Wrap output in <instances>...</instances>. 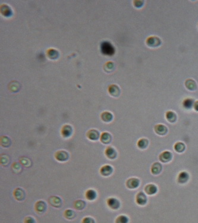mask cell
I'll return each mask as SVG.
<instances>
[{"label":"cell","instance_id":"cell-25","mask_svg":"<svg viewBox=\"0 0 198 223\" xmlns=\"http://www.w3.org/2000/svg\"><path fill=\"white\" fill-rule=\"evenodd\" d=\"M174 150L178 153H182L186 149V145L183 142H178L175 143L174 146Z\"/></svg>","mask_w":198,"mask_h":223},{"label":"cell","instance_id":"cell-12","mask_svg":"<svg viewBox=\"0 0 198 223\" xmlns=\"http://www.w3.org/2000/svg\"><path fill=\"white\" fill-rule=\"evenodd\" d=\"M154 130L156 133L160 136H164L168 132L167 127L162 124L156 125L154 127Z\"/></svg>","mask_w":198,"mask_h":223},{"label":"cell","instance_id":"cell-16","mask_svg":"<svg viewBox=\"0 0 198 223\" xmlns=\"http://www.w3.org/2000/svg\"><path fill=\"white\" fill-rule=\"evenodd\" d=\"M73 129L72 126L69 125H64L61 129V134L64 137H69L72 134Z\"/></svg>","mask_w":198,"mask_h":223},{"label":"cell","instance_id":"cell-14","mask_svg":"<svg viewBox=\"0 0 198 223\" xmlns=\"http://www.w3.org/2000/svg\"><path fill=\"white\" fill-rule=\"evenodd\" d=\"M189 174L186 171H181L177 176V181L180 184H185L189 180Z\"/></svg>","mask_w":198,"mask_h":223},{"label":"cell","instance_id":"cell-22","mask_svg":"<svg viewBox=\"0 0 198 223\" xmlns=\"http://www.w3.org/2000/svg\"><path fill=\"white\" fill-rule=\"evenodd\" d=\"M165 118L168 121H169L171 123H173L176 122V121L177 120V115L176 114V113L174 112L171 111H168L165 113Z\"/></svg>","mask_w":198,"mask_h":223},{"label":"cell","instance_id":"cell-17","mask_svg":"<svg viewBox=\"0 0 198 223\" xmlns=\"http://www.w3.org/2000/svg\"><path fill=\"white\" fill-rule=\"evenodd\" d=\"M87 137L91 141H97L99 137V132L95 129L90 130L87 133Z\"/></svg>","mask_w":198,"mask_h":223},{"label":"cell","instance_id":"cell-32","mask_svg":"<svg viewBox=\"0 0 198 223\" xmlns=\"http://www.w3.org/2000/svg\"><path fill=\"white\" fill-rule=\"evenodd\" d=\"M9 163V158L7 155H3L1 157V164L3 166H6Z\"/></svg>","mask_w":198,"mask_h":223},{"label":"cell","instance_id":"cell-26","mask_svg":"<svg viewBox=\"0 0 198 223\" xmlns=\"http://www.w3.org/2000/svg\"><path fill=\"white\" fill-rule=\"evenodd\" d=\"M64 215L66 219L72 220L76 217V213L72 209H66L64 211Z\"/></svg>","mask_w":198,"mask_h":223},{"label":"cell","instance_id":"cell-4","mask_svg":"<svg viewBox=\"0 0 198 223\" xmlns=\"http://www.w3.org/2000/svg\"><path fill=\"white\" fill-rule=\"evenodd\" d=\"M161 43L160 39L156 36L148 37L146 40V44L150 47H157Z\"/></svg>","mask_w":198,"mask_h":223},{"label":"cell","instance_id":"cell-34","mask_svg":"<svg viewBox=\"0 0 198 223\" xmlns=\"http://www.w3.org/2000/svg\"><path fill=\"white\" fill-rule=\"evenodd\" d=\"M81 223H95V221L90 217H86L82 220Z\"/></svg>","mask_w":198,"mask_h":223},{"label":"cell","instance_id":"cell-27","mask_svg":"<svg viewBox=\"0 0 198 223\" xmlns=\"http://www.w3.org/2000/svg\"><path fill=\"white\" fill-rule=\"evenodd\" d=\"M86 206V202L82 200L76 201L74 203V207L77 210H82Z\"/></svg>","mask_w":198,"mask_h":223},{"label":"cell","instance_id":"cell-36","mask_svg":"<svg viewBox=\"0 0 198 223\" xmlns=\"http://www.w3.org/2000/svg\"><path fill=\"white\" fill-rule=\"evenodd\" d=\"M24 223H36V220L34 217L28 216L25 218Z\"/></svg>","mask_w":198,"mask_h":223},{"label":"cell","instance_id":"cell-37","mask_svg":"<svg viewBox=\"0 0 198 223\" xmlns=\"http://www.w3.org/2000/svg\"><path fill=\"white\" fill-rule=\"evenodd\" d=\"M135 3V6L136 7H141L143 6L144 4V1H134Z\"/></svg>","mask_w":198,"mask_h":223},{"label":"cell","instance_id":"cell-38","mask_svg":"<svg viewBox=\"0 0 198 223\" xmlns=\"http://www.w3.org/2000/svg\"><path fill=\"white\" fill-rule=\"evenodd\" d=\"M193 108L196 111H198V101L195 102L193 105Z\"/></svg>","mask_w":198,"mask_h":223},{"label":"cell","instance_id":"cell-24","mask_svg":"<svg viewBox=\"0 0 198 223\" xmlns=\"http://www.w3.org/2000/svg\"><path fill=\"white\" fill-rule=\"evenodd\" d=\"M148 145H149V141L147 139L145 138H142L139 139L137 143V147L141 149H146L148 147Z\"/></svg>","mask_w":198,"mask_h":223},{"label":"cell","instance_id":"cell-13","mask_svg":"<svg viewBox=\"0 0 198 223\" xmlns=\"http://www.w3.org/2000/svg\"><path fill=\"white\" fill-rule=\"evenodd\" d=\"M113 172V168L109 165H105L100 169V174L104 177L109 176Z\"/></svg>","mask_w":198,"mask_h":223},{"label":"cell","instance_id":"cell-2","mask_svg":"<svg viewBox=\"0 0 198 223\" xmlns=\"http://www.w3.org/2000/svg\"><path fill=\"white\" fill-rule=\"evenodd\" d=\"M126 186L129 189H135L139 186L140 180L135 177L129 178L126 183Z\"/></svg>","mask_w":198,"mask_h":223},{"label":"cell","instance_id":"cell-8","mask_svg":"<svg viewBox=\"0 0 198 223\" xmlns=\"http://www.w3.org/2000/svg\"><path fill=\"white\" fill-rule=\"evenodd\" d=\"M172 158V154L171 152L165 151L162 152L159 156V160L163 163H167L171 161Z\"/></svg>","mask_w":198,"mask_h":223},{"label":"cell","instance_id":"cell-10","mask_svg":"<svg viewBox=\"0 0 198 223\" xmlns=\"http://www.w3.org/2000/svg\"><path fill=\"white\" fill-rule=\"evenodd\" d=\"M145 192L148 195L152 196L156 194L158 192V188L153 184H148L144 188Z\"/></svg>","mask_w":198,"mask_h":223},{"label":"cell","instance_id":"cell-18","mask_svg":"<svg viewBox=\"0 0 198 223\" xmlns=\"http://www.w3.org/2000/svg\"><path fill=\"white\" fill-rule=\"evenodd\" d=\"M102 50H103V53L108 55H111L114 53V50L113 46L109 43H104L102 46Z\"/></svg>","mask_w":198,"mask_h":223},{"label":"cell","instance_id":"cell-6","mask_svg":"<svg viewBox=\"0 0 198 223\" xmlns=\"http://www.w3.org/2000/svg\"><path fill=\"white\" fill-rule=\"evenodd\" d=\"M13 196L18 201H22L26 197V193L23 189L22 188H16L13 192Z\"/></svg>","mask_w":198,"mask_h":223},{"label":"cell","instance_id":"cell-30","mask_svg":"<svg viewBox=\"0 0 198 223\" xmlns=\"http://www.w3.org/2000/svg\"><path fill=\"white\" fill-rule=\"evenodd\" d=\"M109 92L112 95L117 97L120 94V89H119L118 87L117 86L113 85H111L109 87Z\"/></svg>","mask_w":198,"mask_h":223},{"label":"cell","instance_id":"cell-33","mask_svg":"<svg viewBox=\"0 0 198 223\" xmlns=\"http://www.w3.org/2000/svg\"><path fill=\"white\" fill-rule=\"evenodd\" d=\"M12 169H13V171L14 173H20L21 171L22 167L18 162H14L13 164V165H12Z\"/></svg>","mask_w":198,"mask_h":223},{"label":"cell","instance_id":"cell-5","mask_svg":"<svg viewBox=\"0 0 198 223\" xmlns=\"http://www.w3.org/2000/svg\"><path fill=\"white\" fill-rule=\"evenodd\" d=\"M147 197L143 192H139L136 196V202L137 205L144 206L147 203Z\"/></svg>","mask_w":198,"mask_h":223},{"label":"cell","instance_id":"cell-23","mask_svg":"<svg viewBox=\"0 0 198 223\" xmlns=\"http://www.w3.org/2000/svg\"><path fill=\"white\" fill-rule=\"evenodd\" d=\"M194 100L192 98H186L183 101V107L186 110H190L193 107Z\"/></svg>","mask_w":198,"mask_h":223},{"label":"cell","instance_id":"cell-19","mask_svg":"<svg viewBox=\"0 0 198 223\" xmlns=\"http://www.w3.org/2000/svg\"><path fill=\"white\" fill-rule=\"evenodd\" d=\"M100 140L104 144H109L112 141V136L108 132H104L101 136Z\"/></svg>","mask_w":198,"mask_h":223},{"label":"cell","instance_id":"cell-35","mask_svg":"<svg viewBox=\"0 0 198 223\" xmlns=\"http://www.w3.org/2000/svg\"><path fill=\"white\" fill-rule=\"evenodd\" d=\"M26 158H23L21 159V160H20V162H21V164H22L23 165H24V166H25V167H29V166H30V164H31V162H30V161L29 160L28 158H27V161H26Z\"/></svg>","mask_w":198,"mask_h":223},{"label":"cell","instance_id":"cell-11","mask_svg":"<svg viewBox=\"0 0 198 223\" xmlns=\"http://www.w3.org/2000/svg\"><path fill=\"white\" fill-rule=\"evenodd\" d=\"M105 154L109 160H114L117 158V151L113 147L111 146H108L106 148L105 151Z\"/></svg>","mask_w":198,"mask_h":223},{"label":"cell","instance_id":"cell-3","mask_svg":"<svg viewBox=\"0 0 198 223\" xmlns=\"http://www.w3.org/2000/svg\"><path fill=\"white\" fill-rule=\"evenodd\" d=\"M108 207L113 210H117L120 207V202L115 197H109L107 201Z\"/></svg>","mask_w":198,"mask_h":223},{"label":"cell","instance_id":"cell-21","mask_svg":"<svg viewBox=\"0 0 198 223\" xmlns=\"http://www.w3.org/2000/svg\"><path fill=\"white\" fill-rule=\"evenodd\" d=\"M184 85L186 88L190 90H195L197 88V85L195 81L191 79H189L186 80Z\"/></svg>","mask_w":198,"mask_h":223},{"label":"cell","instance_id":"cell-7","mask_svg":"<svg viewBox=\"0 0 198 223\" xmlns=\"http://www.w3.org/2000/svg\"><path fill=\"white\" fill-rule=\"evenodd\" d=\"M49 204L54 208H60L62 205V200L61 199L57 196H53L49 198Z\"/></svg>","mask_w":198,"mask_h":223},{"label":"cell","instance_id":"cell-28","mask_svg":"<svg viewBox=\"0 0 198 223\" xmlns=\"http://www.w3.org/2000/svg\"><path fill=\"white\" fill-rule=\"evenodd\" d=\"M11 141L9 137L2 136L1 139V145L4 148H8L11 145Z\"/></svg>","mask_w":198,"mask_h":223},{"label":"cell","instance_id":"cell-15","mask_svg":"<svg viewBox=\"0 0 198 223\" xmlns=\"http://www.w3.org/2000/svg\"><path fill=\"white\" fill-rule=\"evenodd\" d=\"M162 169V166L161 163L160 162H156L155 163H153V164L151 166V173L155 175V176H156V175H158L161 173V171Z\"/></svg>","mask_w":198,"mask_h":223},{"label":"cell","instance_id":"cell-29","mask_svg":"<svg viewBox=\"0 0 198 223\" xmlns=\"http://www.w3.org/2000/svg\"><path fill=\"white\" fill-rule=\"evenodd\" d=\"M113 116L109 112H104L101 114V118L105 122H109L113 120Z\"/></svg>","mask_w":198,"mask_h":223},{"label":"cell","instance_id":"cell-9","mask_svg":"<svg viewBox=\"0 0 198 223\" xmlns=\"http://www.w3.org/2000/svg\"><path fill=\"white\" fill-rule=\"evenodd\" d=\"M46 204L43 201H39L36 202L35 206V211L38 214H43L46 210Z\"/></svg>","mask_w":198,"mask_h":223},{"label":"cell","instance_id":"cell-31","mask_svg":"<svg viewBox=\"0 0 198 223\" xmlns=\"http://www.w3.org/2000/svg\"><path fill=\"white\" fill-rule=\"evenodd\" d=\"M129 218L125 215H120L117 217L116 219V223H129Z\"/></svg>","mask_w":198,"mask_h":223},{"label":"cell","instance_id":"cell-20","mask_svg":"<svg viewBox=\"0 0 198 223\" xmlns=\"http://www.w3.org/2000/svg\"><path fill=\"white\" fill-rule=\"evenodd\" d=\"M85 196L88 201H92L96 199L97 197V193L93 189H89L86 192Z\"/></svg>","mask_w":198,"mask_h":223},{"label":"cell","instance_id":"cell-1","mask_svg":"<svg viewBox=\"0 0 198 223\" xmlns=\"http://www.w3.org/2000/svg\"><path fill=\"white\" fill-rule=\"evenodd\" d=\"M55 158L60 162H65L69 159V154L65 151H58L55 153Z\"/></svg>","mask_w":198,"mask_h":223}]
</instances>
